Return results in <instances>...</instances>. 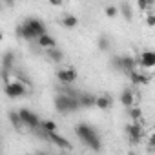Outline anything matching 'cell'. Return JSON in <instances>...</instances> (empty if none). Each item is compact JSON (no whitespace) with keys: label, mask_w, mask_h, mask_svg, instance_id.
Instances as JSON below:
<instances>
[{"label":"cell","mask_w":155,"mask_h":155,"mask_svg":"<svg viewBox=\"0 0 155 155\" xmlns=\"http://www.w3.org/2000/svg\"><path fill=\"white\" fill-rule=\"evenodd\" d=\"M75 135L79 137L81 142H84L90 150L93 151H101L102 150V140H101V135L97 133V130L86 122H81L75 126Z\"/></svg>","instance_id":"cell-2"},{"label":"cell","mask_w":155,"mask_h":155,"mask_svg":"<svg viewBox=\"0 0 155 155\" xmlns=\"http://www.w3.org/2000/svg\"><path fill=\"white\" fill-rule=\"evenodd\" d=\"M104 13H106V17H110V18H115V17L119 15V9H117V6H111V4H108V6L104 8Z\"/></svg>","instance_id":"cell-24"},{"label":"cell","mask_w":155,"mask_h":155,"mask_svg":"<svg viewBox=\"0 0 155 155\" xmlns=\"http://www.w3.org/2000/svg\"><path fill=\"white\" fill-rule=\"evenodd\" d=\"M128 75H130L131 84H135V86H144V84H148V81H150V77H148L146 73H140V71H137V69L130 71Z\"/></svg>","instance_id":"cell-11"},{"label":"cell","mask_w":155,"mask_h":155,"mask_svg":"<svg viewBox=\"0 0 155 155\" xmlns=\"http://www.w3.org/2000/svg\"><path fill=\"white\" fill-rule=\"evenodd\" d=\"M4 93H6L9 99H18V97H24V95H26V86H24L20 81L8 82V84L4 86Z\"/></svg>","instance_id":"cell-6"},{"label":"cell","mask_w":155,"mask_h":155,"mask_svg":"<svg viewBox=\"0 0 155 155\" xmlns=\"http://www.w3.org/2000/svg\"><path fill=\"white\" fill-rule=\"evenodd\" d=\"M57 79L62 86H71L75 81H77V69L68 66V68H60L57 69Z\"/></svg>","instance_id":"cell-5"},{"label":"cell","mask_w":155,"mask_h":155,"mask_svg":"<svg viewBox=\"0 0 155 155\" xmlns=\"http://www.w3.org/2000/svg\"><path fill=\"white\" fill-rule=\"evenodd\" d=\"M60 24H62L64 28H68V29H73V28L79 26V18H77L75 15H66V17L60 20Z\"/></svg>","instance_id":"cell-21"},{"label":"cell","mask_w":155,"mask_h":155,"mask_svg":"<svg viewBox=\"0 0 155 155\" xmlns=\"http://www.w3.org/2000/svg\"><path fill=\"white\" fill-rule=\"evenodd\" d=\"M146 24H148L150 28H153V26H155V15H153L151 11H150V13L146 15Z\"/></svg>","instance_id":"cell-27"},{"label":"cell","mask_w":155,"mask_h":155,"mask_svg":"<svg viewBox=\"0 0 155 155\" xmlns=\"http://www.w3.org/2000/svg\"><path fill=\"white\" fill-rule=\"evenodd\" d=\"M18 117H20L22 124H24V126H28L31 131L38 128L40 117H38L35 111H31V110H28V108H20V110H18Z\"/></svg>","instance_id":"cell-4"},{"label":"cell","mask_w":155,"mask_h":155,"mask_svg":"<svg viewBox=\"0 0 155 155\" xmlns=\"http://www.w3.org/2000/svg\"><path fill=\"white\" fill-rule=\"evenodd\" d=\"M48 140H49V142H53L55 146L62 148V150H71V148H73V146H71V142H69L66 137L58 135L57 131H53V133H48Z\"/></svg>","instance_id":"cell-10"},{"label":"cell","mask_w":155,"mask_h":155,"mask_svg":"<svg viewBox=\"0 0 155 155\" xmlns=\"http://www.w3.org/2000/svg\"><path fill=\"white\" fill-rule=\"evenodd\" d=\"M37 44L40 48H44V49H53V48H57V38L51 37L49 33H46V35H42V37L37 38Z\"/></svg>","instance_id":"cell-12"},{"label":"cell","mask_w":155,"mask_h":155,"mask_svg":"<svg viewBox=\"0 0 155 155\" xmlns=\"http://www.w3.org/2000/svg\"><path fill=\"white\" fill-rule=\"evenodd\" d=\"M135 64L140 66V68L151 69V68L155 66V53H153V51H142V53L135 58Z\"/></svg>","instance_id":"cell-9"},{"label":"cell","mask_w":155,"mask_h":155,"mask_svg":"<svg viewBox=\"0 0 155 155\" xmlns=\"http://www.w3.org/2000/svg\"><path fill=\"white\" fill-rule=\"evenodd\" d=\"M124 131H126V135L130 137V140H131V144H139L140 142V139H142V126L139 124V122H130V124H126L124 126Z\"/></svg>","instance_id":"cell-7"},{"label":"cell","mask_w":155,"mask_h":155,"mask_svg":"<svg viewBox=\"0 0 155 155\" xmlns=\"http://www.w3.org/2000/svg\"><path fill=\"white\" fill-rule=\"evenodd\" d=\"M49 4H51V6H62V2H60V0H51Z\"/></svg>","instance_id":"cell-29"},{"label":"cell","mask_w":155,"mask_h":155,"mask_svg":"<svg viewBox=\"0 0 155 155\" xmlns=\"http://www.w3.org/2000/svg\"><path fill=\"white\" fill-rule=\"evenodd\" d=\"M46 33H48V28H46L44 20L35 18V17H28V18H24V22H20L17 26V35L24 40H37L38 37H42Z\"/></svg>","instance_id":"cell-1"},{"label":"cell","mask_w":155,"mask_h":155,"mask_svg":"<svg viewBox=\"0 0 155 155\" xmlns=\"http://www.w3.org/2000/svg\"><path fill=\"white\" fill-rule=\"evenodd\" d=\"M128 115L133 119V122H139V119L142 117V111H140V108H135V106H131V108H128Z\"/></svg>","instance_id":"cell-23"},{"label":"cell","mask_w":155,"mask_h":155,"mask_svg":"<svg viewBox=\"0 0 155 155\" xmlns=\"http://www.w3.org/2000/svg\"><path fill=\"white\" fill-rule=\"evenodd\" d=\"M55 108H57V111H60V113H73V111H77V110H81L79 99L68 97V95H64V93H57V97H55Z\"/></svg>","instance_id":"cell-3"},{"label":"cell","mask_w":155,"mask_h":155,"mask_svg":"<svg viewBox=\"0 0 155 155\" xmlns=\"http://www.w3.org/2000/svg\"><path fill=\"white\" fill-rule=\"evenodd\" d=\"M95 95L93 93H79V106L81 108H93L95 106Z\"/></svg>","instance_id":"cell-13"},{"label":"cell","mask_w":155,"mask_h":155,"mask_svg":"<svg viewBox=\"0 0 155 155\" xmlns=\"http://www.w3.org/2000/svg\"><path fill=\"white\" fill-rule=\"evenodd\" d=\"M0 9H2V4H0Z\"/></svg>","instance_id":"cell-31"},{"label":"cell","mask_w":155,"mask_h":155,"mask_svg":"<svg viewBox=\"0 0 155 155\" xmlns=\"http://www.w3.org/2000/svg\"><path fill=\"white\" fill-rule=\"evenodd\" d=\"M117 9L120 11V15H122L126 20H131V18H133V9H131V4H130V2H120Z\"/></svg>","instance_id":"cell-19"},{"label":"cell","mask_w":155,"mask_h":155,"mask_svg":"<svg viewBox=\"0 0 155 155\" xmlns=\"http://www.w3.org/2000/svg\"><path fill=\"white\" fill-rule=\"evenodd\" d=\"M48 58H49L51 62L58 64V62H62V60H64V51H62V49H58V48L48 49Z\"/></svg>","instance_id":"cell-20"},{"label":"cell","mask_w":155,"mask_h":155,"mask_svg":"<svg viewBox=\"0 0 155 155\" xmlns=\"http://www.w3.org/2000/svg\"><path fill=\"white\" fill-rule=\"evenodd\" d=\"M33 155H49L46 150H37V151H33Z\"/></svg>","instance_id":"cell-28"},{"label":"cell","mask_w":155,"mask_h":155,"mask_svg":"<svg viewBox=\"0 0 155 155\" xmlns=\"http://www.w3.org/2000/svg\"><path fill=\"white\" fill-rule=\"evenodd\" d=\"M13 64H15V53L13 51H6L2 55V79H4L6 84L9 82V71L13 69Z\"/></svg>","instance_id":"cell-8"},{"label":"cell","mask_w":155,"mask_h":155,"mask_svg":"<svg viewBox=\"0 0 155 155\" xmlns=\"http://www.w3.org/2000/svg\"><path fill=\"white\" fill-rule=\"evenodd\" d=\"M120 102H122L126 108H131V106L135 104V95H133V90L126 88V90L120 93Z\"/></svg>","instance_id":"cell-15"},{"label":"cell","mask_w":155,"mask_h":155,"mask_svg":"<svg viewBox=\"0 0 155 155\" xmlns=\"http://www.w3.org/2000/svg\"><path fill=\"white\" fill-rule=\"evenodd\" d=\"M2 38H4V33H2V31H0V42H2Z\"/></svg>","instance_id":"cell-30"},{"label":"cell","mask_w":155,"mask_h":155,"mask_svg":"<svg viewBox=\"0 0 155 155\" xmlns=\"http://www.w3.org/2000/svg\"><path fill=\"white\" fill-rule=\"evenodd\" d=\"M97 46H99L101 51H108V49L111 48V38H110L108 35H101L99 40H97Z\"/></svg>","instance_id":"cell-22"},{"label":"cell","mask_w":155,"mask_h":155,"mask_svg":"<svg viewBox=\"0 0 155 155\" xmlns=\"http://www.w3.org/2000/svg\"><path fill=\"white\" fill-rule=\"evenodd\" d=\"M111 68L113 69H117V71H122V64H120V55H115V57H111Z\"/></svg>","instance_id":"cell-25"},{"label":"cell","mask_w":155,"mask_h":155,"mask_svg":"<svg viewBox=\"0 0 155 155\" xmlns=\"http://www.w3.org/2000/svg\"><path fill=\"white\" fill-rule=\"evenodd\" d=\"M151 6H153L151 0H139V2H137V8H139L140 11H144V9H148V8H151Z\"/></svg>","instance_id":"cell-26"},{"label":"cell","mask_w":155,"mask_h":155,"mask_svg":"<svg viewBox=\"0 0 155 155\" xmlns=\"http://www.w3.org/2000/svg\"><path fill=\"white\" fill-rule=\"evenodd\" d=\"M120 64H122V73H130L137 68L135 58L130 57V55H120Z\"/></svg>","instance_id":"cell-14"},{"label":"cell","mask_w":155,"mask_h":155,"mask_svg":"<svg viewBox=\"0 0 155 155\" xmlns=\"http://www.w3.org/2000/svg\"><path fill=\"white\" fill-rule=\"evenodd\" d=\"M57 122L55 120H49V119H40V122H38V130H42L44 133H53V131H57Z\"/></svg>","instance_id":"cell-16"},{"label":"cell","mask_w":155,"mask_h":155,"mask_svg":"<svg viewBox=\"0 0 155 155\" xmlns=\"http://www.w3.org/2000/svg\"><path fill=\"white\" fill-rule=\"evenodd\" d=\"M111 104H113V99H111L110 95H101V97L95 99V106H97L99 110H110Z\"/></svg>","instance_id":"cell-17"},{"label":"cell","mask_w":155,"mask_h":155,"mask_svg":"<svg viewBox=\"0 0 155 155\" xmlns=\"http://www.w3.org/2000/svg\"><path fill=\"white\" fill-rule=\"evenodd\" d=\"M8 117H9V122L13 124V128H15L17 131H22V130H24V124H22V120H20V117H18V111L11 110V111L8 113Z\"/></svg>","instance_id":"cell-18"}]
</instances>
